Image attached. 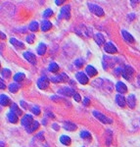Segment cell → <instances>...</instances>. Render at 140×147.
I'll return each mask as SVG.
<instances>
[{
    "label": "cell",
    "instance_id": "1",
    "mask_svg": "<svg viewBox=\"0 0 140 147\" xmlns=\"http://www.w3.org/2000/svg\"><path fill=\"white\" fill-rule=\"evenodd\" d=\"M71 18V8L70 5H65L64 7H62L60 14L58 16L59 20H62V19H65V20H69Z\"/></svg>",
    "mask_w": 140,
    "mask_h": 147
},
{
    "label": "cell",
    "instance_id": "2",
    "mask_svg": "<svg viewBox=\"0 0 140 147\" xmlns=\"http://www.w3.org/2000/svg\"><path fill=\"white\" fill-rule=\"evenodd\" d=\"M88 8H89L90 12L93 13L94 15L98 16V17H102V16H104V11L100 6L96 5V4L88 3Z\"/></svg>",
    "mask_w": 140,
    "mask_h": 147
},
{
    "label": "cell",
    "instance_id": "3",
    "mask_svg": "<svg viewBox=\"0 0 140 147\" xmlns=\"http://www.w3.org/2000/svg\"><path fill=\"white\" fill-rule=\"evenodd\" d=\"M134 75V70L132 67H130V66H125V68H123V71H122V78L127 80H131V78L133 77Z\"/></svg>",
    "mask_w": 140,
    "mask_h": 147
},
{
    "label": "cell",
    "instance_id": "4",
    "mask_svg": "<svg viewBox=\"0 0 140 147\" xmlns=\"http://www.w3.org/2000/svg\"><path fill=\"white\" fill-rule=\"evenodd\" d=\"M49 84H50V79H48L45 76L37 80V87L39 89H46L49 86Z\"/></svg>",
    "mask_w": 140,
    "mask_h": 147
},
{
    "label": "cell",
    "instance_id": "5",
    "mask_svg": "<svg viewBox=\"0 0 140 147\" xmlns=\"http://www.w3.org/2000/svg\"><path fill=\"white\" fill-rule=\"evenodd\" d=\"M69 80V77L67 74L62 73L59 76H54V77L50 78V82H54V84H59V82H65Z\"/></svg>",
    "mask_w": 140,
    "mask_h": 147
},
{
    "label": "cell",
    "instance_id": "6",
    "mask_svg": "<svg viewBox=\"0 0 140 147\" xmlns=\"http://www.w3.org/2000/svg\"><path fill=\"white\" fill-rule=\"evenodd\" d=\"M93 115L96 119H98L99 121H101L103 124H112L113 121L110 119V118L106 117L105 115H103L102 113L98 112V111H93Z\"/></svg>",
    "mask_w": 140,
    "mask_h": 147
},
{
    "label": "cell",
    "instance_id": "7",
    "mask_svg": "<svg viewBox=\"0 0 140 147\" xmlns=\"http://www.w3.org/2000/svg\"><path fill=\"white\" fill-rule=\"evenodd\" d=\"M34 117H32V115H26L25 117L23 118L22 121H21V123H22V125L23 127H25L26 129H28V127H30V125L34 124Z\"/></svg>",
    "mask_w": 140,
    "mask_h": 147
},
{
    "label": "cell",
    "instance_id": "8",
    "mask_svg": "<svg viewBox=\"0 0 140 147\" xmlns=\"http://www.w3.org/2000/svg\"><path fill=\"white\" fill-rule=\"evenodd\" d=\"M115 65V59L112 57L109 56H104L103 57V67L104 69H108V68H113Z\"/></svg>",
    "mask_w": 140,
    "mask_h": 147
},
{
    "label": "cell",
    "instance_id": "9",
    "mask_svg": "<svg viewBox=\"0 0 140 147\" xmlns=\"http://www.w3.org/2000/svg\"><path fill=\"white\" fill-rule=\"evenodd\" d=\"M75 78L79 80V82L80 84H87L89 82V79L83 72H79L75 75Z\"/></svg>",
    "mask_w": 140,
    "mask_h": 147
},
{
    "label": "cell",
    "instance_id": "10",
    "mask_svg": "<svg viewBox=\"0 0 140 147\" xmlns=\"http://www.w3.org/2000/svg\"><path fill=\"white\" fill-rule=\"evenodd\" d=\"M104 49H105V51L109 54H115L118 52L117 47H116L115 44L112 43V42H107L105 45H104Z\"/></svg>",
    "mask_w": 140,
    "mask_h": 147
},
{
    "label": "cell",
    "instance_id": "11",
    "mask_svg": "<svg viewBox=\"0 0 140 147\" xmlns=\"http://www.w3.org/2000/svg\"><path fill=\"white\" fill-rule=\"evenodd\" d=\"M24 57H25L26 60H28V62H30L32 65H35L36 64V58H35V55L32 54V52H25L24 53Z\"/></svg>",
    "mask_w": 140,
    "mask_h": 147
},
{
    "label": "cell",
    "instance_id": "12",
    "mask_svg": "<svg viewBox=\"0 0 140 147\" xmlns=\"http://www.w3.org/2000/svg\"><path fill=\"white\" fill-rule=\"evenodd\" d=\"M58 93L63 94V95L68 96V97H71V96L75 95V90H73L72 88H70V87H64V88H62V89H60V90H58Z\"/></svg>",
    "mask_w": 140,
    "mask_h": 147
},
{
    "label": "cell",
    "instance_id": "13",
    "mask_svg": "<svg viewBox=\"0 0 140 147\" xmlns=\"http://www.w3.org/2000/svg\"><path fill=\"white\" fill-rule=\"evenodd\" d=\"M122 35L123 39H125L127 42H129V43H134L135 39L133 38V36H132L129 32H127L125 30H122Z\"/></svg>",
    "mask_w": 140,
    "mask_h": 147
},
{
    "label": "cell",
    "instance_id": "14",
    "mask_svg": "<svg viewBox=\"0 0 140 147\" xmlns=\"http://www.w3.org/2000/svg\"><path fill=\"white\" fill-rule=\"evenodd\" d=\"M127 103L129 105V107L130 109H134L135 108V105H136V98L133 94H129L127 98Z\"/></svg>",
    "mask_w": 140,
    "mask_h": 147
},
{
    "label": "cell",
    "instance_id": "15",
    "mask_svg": "<svg viewBox=\"0 0 140 147\" xmlns=\"http://www.w3.org/2000/svg\"><path fill=\"white\" fill-rule=\"evenodd\" d=\"M116 89H117V91L118 92V93H127V85H125L123 82H117V84H116Z\"/></svg>",
    "mask_w": 140,
    "mask_h": 147
},
{
    "label": "cell",
    "instance_id": "16",
    "mask_svg": "<svg viewBox=\"0 0 140 147\" xmlns=\"http://www.w3.org/2000/svg\"><path fill=\"white\" fill-rule=\"evenodd\" d=\"M7 119H8L9 122L12 123V124H17L19 122V116L10 111V112L7 114Z\"/></svg>",
    "mask_w": 140,
    "mask_h": 147
},
{
    "label": "cell",
    "instance_id": "17",
    "mask_svg": "<svg viewBox=\"0 0 140 147\" xmlns=\"http://www.w3.org/2000/svg\"><path fill=\"white\" fill-rule=\"evenodd\" d=\"M85 72H86V74L89 76L90 78L95 77V76H97V74H98V71H97L96 69L94 68L93 66H91V65L87 66L86 69H85Z\"/></svg>",
    "mask_w": 140,
    "mask_h": 147
},
{
    "label": "cell",
    "instance_id": "18",
    "mask_svg": "<svg viewBox=\"0 0 140 147\" xmlns=\"http://www.w3.org/2000/svg\"><path fill=\"white\" fill-rule=\"evenodd\" d=\"M116 102H117V104L120 107L123 108L125 106L127 100H125V98L123 97L122 94H117V95H116Z\"/></svg>",
    "mask_w": 140,
    "mask_h": 147
},
{
    "label": "cell",
    "instance_id": "19",
    "mask_svg": "<svg viewBox=\"0 0 140 147\" xmlns=\"http://www.w3.org/2000/svg\"><path fill=\"white\" fill-rule=\"evenodd\" d=\"M94 40H95V42L98 45H105V37H104V35L102 34H96L94 35Z\"/></svg>",
    "mask_w": 140,
    "mask_h": 147
},
{
    "label": "cell",
    "instance_id": "20",
    "mask_svg": "<svg viewBox=\"0 0 140 147\" xmlns=\"http://www.w3.org/2000/svg\"><path fill=\"white\" fill-rule=\"evenodd\" d=\"M0 104H1V106H4V107L10 105L11 104L10 98L7 95H5V94H1V96H0Z\"/></svg>",
    "mask_w": 140,
    "mask_h": 147
},
{
    "label": "cell",
    "instance_id": "21",
    "mask_svg": "<svg viewBox=\"0 0 140 147\" xmlns=\"http://www.w3.org/2000/svg\"><path fill=\"white\" fill-rule=\"evenodd\" d=\"M63 127L66 130H70V131H73V130L77 129V125H75L73 123L71 122H65L63 125Z\"/></svg>",
    "mask_w": 140,
    "mask_h": 147
},
{
    "label": "cell",
    "instance_id": "22",
    "mask_svg": "<svg viewBox=\"0 0 140 147\" xmlns=\"http://www.w3.org/2000/svg\"><path fill=\"white\" fill-rule=\"evenodd\" d=\"M52 28V24L51 22H49V21H43V22L41 23V30L44 32H48L49 30Z\"/></svg>",
    "mask_w": 140,
    "mask_h": 147
},
{
    "label": "cell",
    "instance_id": "23",
    "mask_svg": "<svg viewBox=\"0 0 140 147\" xmlns=\"http://www.w3.org/2000/svg\"><path fill=\"white\" fill-rule=\"evenodd\" d=\"M10 43L13 44L14 46H16L17 48H24L25 47V44L23 43L22 41H19V40H17L16 38H14V37H11L10 38Z\"/></svg>",
    "mask_w": 140,
    "mask_h": 147
},
{
    "label": "cell",
    "instance_id": "24",
    "mask_svg": "<svg viewBox=\"0 0 140 147\" xmlns=\"http://www.w3.org/2000/svg\"><path fill=\"white\" fill-rule=\"evenodd\" d=\"M60 142H61L62 144H64V145L69 146V145H71V143H72V140H71V137L70 136H62L60 137Z\"/></svg>",
    "mask_w": 140,
    "mask_h": 147
},
{
    "label": "cell",
    "instance_id": "25",
    "mask_svg": "<svg viewBox=\"0 0 140 147\" xmlns=\"http://www.w3.org/2000/svg\"><path fill=\"white\" fill-rule=\"evenodd\" d=\"M10 109H11V112L15 113L16 115H18V116H21V115H22V110H21V109L19 108V106H18L16 103L11 104Z\"/></svg>",
    "mask_w": 140,
    "mask_h": 147
},
{
    "label": "cell",
    "instance_id": "26",
    "mask_svg": "<svg viewBox=\"0 0 140 147\" xmlns=\"http://www.w3.org/2000/svg\"><path fill=\"white\" fill-rule=\"evenodd\" d=\"M20 89V84H17V82H13V84H9V90L12 93H16V92L19 91Z\"/></svg>",
    "mask_w": 140,
    "mask_h": 147
},
{
    "label": "cell",
    "instance_id": "27",
    "mask_svg": "<svg viewBox=\"0 0 140 147\" xmlns=\"http://www.w3.org/2000/svg\"><path fill=\"white\" fill-rule=\"evenodd\" d=\"M39 127V123L38 122H36V121H34V124H32V125H30V127H28V129H26V130L28 132V134H32V132H34Z\"/></svg>",
    "mask_w": 140,
    "mask_h": 147
},
{
    "label": "cell",
    "instance_id": "28",
    "mask_svg": "<svg viewBox=\"0 0 140 147\" xmlns=\"http://www.w3.org/2000/svg\"><path fill=\"white\" fill-rule=\"evenodd\" d=\"M36 51L37 54H39V55H44L45 52H46V45L44 43H39L36 48Z\"/></svg>",
    "mask_w": 140,
    "mask_h": 147
},
{
    "label": "cell",
    "instance_id": "29",
    "mask_svg": "<svg viewBox=\"0 0 140 147\" xmlns=\"http://www.w3.org/2000/svg\"><path fill=\"white\" fill-rule=\"evenodd\" d=\"M48 70L51 73H57L59 71V66L55 62H51L48 66Z\"/></svg>",
    "mask_w": 140,
    "mask_h": 147
},
{
    "label": "cell",
    "instance_id": "30",
    "mask_svg": "<svg viewBox=\"0 0 140 147\" xmlns=\"http://www.w3.org/2000/svg\"><path fill=\"white\" fill-rule=\"evenodd\" d=\"M25 78H26V76H25V74H23V73H17L15 76H14V80H15L16 82H22V80H25Z\"/></svg>",
    "mask_w": 140,
    "mask_h": 147
},
{
    "label": "cell",
    "instance_id": "31",
    "mask_svg": "<svg viewBox=\"0 0 140 147\" xmlns=\"http://www.w3.org/2000/svg\"><path fill=\"white\" fill-rule=\"evenodd\" d=\"M28 28H30V32H37V30H38V23H37L36 21H34V22H32L30 24Z\"/></svg>",
    "mask_w": 140,
    "mask_h": 147
},
{
    "label": "cell",
    "instance_id": "32",
    "mask_svg": "<svg viewBox=\"0 0 140 147\" xmlns=\"http://www.w3.org/2000/svg\"><path fill=\"white\" fill-rule=\"evenodd\" d=\"M1 76H2V78H5V79H9V78L11 77V71L9 70V69H2Z\"/></svg>",
    "mask_w": 140,
    "mask_h": 147
},
{
    "label": "cell",
    "instance_id": "33",
    "mask_svg": "<svg viewBox=\"0 0 140 147\" xmlns=\"http://www.w3.org/2000/svg\"><path fill=\"white\" fill-rule=\"evenodd\" d=\"M53 15V11L51 10V9H46L44 12H43V14H42V16H43V18H49V17H51V16Z\"/></svg>",
    "mask_w": 140,
    "mask_h": 147
},
{
    "label": "cell",
    "instance_id": "34",
    "mask_svg": "<svg viewBox=\"0 0 140 147\" xmlns=\"http://www.w3.org/2000/svg\"><path fill=\"white\" fill-rule=\"evenodd\" d=\"M80 137L83 139H91V134L88 131H81L80 132Z\"/></svg>",
    "mask_w": 140,
    "mask_h": 147
},
{
    "label": "cell",
    "instance_id": "35",
    "mask_svg": "<svg viewBox=\"0 0 140 147\" xmlns=\"http://www.w3.org/2000/svg\"><path fill=\"white\" fill-rule=\"evenodd\" d=\"M26 40H27V42L28 43H30V44H32L34 42V40H35V36H34V34H28L27 37H26Z\"/></svg>",
    "mask_w": 140,
    "mask_h": 147
},
{
    "label": "cell",
    "instance_id": "36",
    "mask_svg": "<svg viewBox=\"0 0 140 147\" xmlns=\"http://www.w3.org/2000/svg\"><path fill=\"white\" fill-rule=\"evenodd\" d=\"M83 64H84V62H83V60L82 59H77V60L75 61V67H77V68H81L82 66H83Z\"/></svg>",
    "mask_w": 140,
    "mask_h": 147
},
{
    "label": "cell",
    "instance_id": "37",
    "mask_svg": "<svg viewBox=\"0 0 140 147\" xmlns=\"http://www.w3.org/2000/svg\"><path fill=\"white\" fill-rule=\"evenodd\" d=\"M32 112L34 114V115L38 116L40 114V109L39 107H37V106H34V107L32 108Z\"/></svg>",
    "mask_w": 140,
    "mask_h": 147
},
{
    "label": "cell",
    "instance_id": "38",
    "mask_svg": "<svg viewBox=\"0 0 140 147\" xmlns=\"http://www.w3.org/2000/svg\"><path fill=\"white\" fill-rule=\"evenodd\" d=\"M73 97V99H75V101H77V102H80V101H81V97H80L79 94L77 93V92H75V94Z\"/></svg>",
    "mask_w": 140,
    "mask_h": 147
},
{
    "label": "cell",
    "instance_id": "39",
    "mask_svg": "<svg viewBox=\"0 0 140 147\" xmlns=\"http://www.w3.org/2000/svg\"><path fill=\"white\" fill-rule=\"evenodd\" d=\"M122 71H123V69H122V68H118V69H116V70H115V75H116V76H120V75H122Z\"/></svg>",
    "mask_w": 140,
    "mask_h": 147
},
{
    "label": "cell",
    "instance_id": "40",
    "mask_svg": "<svg viewBox=\"0 0 140 147\" xmlns=\"http://www.w3.org/2000/svg\"><path fill=\"white\" fill-rule=\"evenodd\" d=\"M82 103H83L84 106H89L90 105V99L87 98V97H85L83 99V101H82Z\"/></svg>",
    "mask_w": 140,
    "mask_h": 147
},
{
    "label": "cell",
    "instance_id": "41",
    "mask_svg": "<svg viewBox=\"0 0 140 147\" xmlns=\"http://www.w3.org/2000/svg\"><path fill=\"white\" fill-rule=\"evenodd\" d=\"M127 19H129V21H132V20H134V19H135V15H134L133 13L129 14V15L127 16Z\"/></svg>",
    "mask_w": 140,
    "mask_h": 147
},
{
    "label": "cell",
    "instance_id": "42",
    "mask_svg": "<svg viewBox=\"0 0 140 147\" xmlns=\"http://www.w3.org/2000/svg\"><path fill=\"white\" fill-rule=\"evenodd\" d=\"M0 84H1V85H0V88H1V89H5L6 88V85L3 82V79H1V80H0Z\"/></svg>",
    "mask_w": 140,
    "mask_h": 147
},
{
    "label": "cell",
    "instance_id": "43",
    "mask_svg": "<svg viewBox=\"0 0 140 147\" xmlns=\"http://www.w3.org/2000/svg\"><path fill=\"white\" fill-rule=\"evenodd\" d=\"M52 127H53V129H55V130H59V129H60V127H59V125H57V124H53V125H52Z\"/></svg>",
    "mask_w": 140,
    "mask_h": 147
},
{
    "label": "cell",
    "instance_id": "44",
    "mask_svg": "<svg viewBox=\"0 0 140 147\" xmlns=\"http://www.w3.org/2000/svg\"><path fill=\"white\" fill-rule=\"evenodd\" d=\"M64 3H65V1H58V0H57V1H55L56 5H59V6L62 5V4H64Z\"/></svg>",
    "mask_w": 140,
    "mask_h": 147
},
{
    "label": "cell",
    "instance_id": "45",
    "mask_svg": "<svg viewBox=\"0 0 140 147\" xmlns=\"http://www.w3.org/2000/svg\"><path fill=\"white\" fill-rule=\"evenodd\" d=\"M130 3H131L132 7H134V5H136V4H138V1H130Z\"/></svg>",
    "mask_w": 140,
    "mask_h": 147
},
{
    "label": "cell",
    "instance_id": "46",
    "mask_svg": "<svg viewBox=\"0 0 140 147\" xmlns=\"http://www.w3.org/2000/svg\"><path fill=\"white\" fill-rule=\"evenodd\" d=\"M5 37H6V35L3 34V32H1V39H5Z\"/></svg>",
    "mask_w": 140,
    "mask_h": 147
},
{
    "label": "cell",
    "instance_id": "47",
    "mask_svg": "<svg viewBox=\"0 0 140 147\" xmlns=\"http://www.w3.org/2000/svg\"><path fill=\"white\" fill-rule=\"evenodd\" d=\"M21 104H22V106H23V107H27V105H26V104H25V102H24V101H21Z\"/></svg>",
    "mask_w": 140,
    "mask_h": 147
},
{
    "label": "cell",
    "instance_id": "48",
    "mask_svg": "<svg viewBox=\"0 0 140 147\" xmlns=\"http://www.w3.org/2000/svg\"><path fill=\"white\" fill-rule=\"evenodd\" d=\"M137 82H138V85L140 86V76L138 77V79H137Z\"/></svg>",
    "mask_w": 140,
    "mask_h": 147
},
{
    "label": "cell",
    "instance_id": "49",
    "mask_svg": "<svg viewBox=\"0 0 140 147\" xmlns=\"http://www.w3.org/2000/svg\"><path fill=\"white\" fill-rule=\"evenodd\" d=\"M0 144H1V147H4V142L3 141L0 142Z\"/></svg>",
    "mask_w": 140,
    "mask_h": 147
}]
</instances>
